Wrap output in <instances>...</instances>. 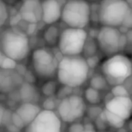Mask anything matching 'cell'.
I'll use <instances>...</instances> for the list:
<instances>
[{"instance_id":"22","label":"cell","mask_w":132,"mask_h":132,"mask_svg":"<svg viewBox=\"0 0 132 132\" xmlns=\"http://www.w3.org/2000/svg\"><path fill=\"white\" fill-rule=\"evenodd\" d=\"M111 93L113 97H128L131 96L129 91L124 84H118L112 87Z\"/></svg>"},{"instance_id":"4","label":"cell","mask_w":132,"mask_h":132,"mask_svg":"<svg viewBox=\"0 0 132 132\" xmlns=\"http://www.w3.org/2000/svg\"><path fill=\"white\" fill-rule=\"evenodd\" d=\"M91 19V6L87 0H67L62 8L61 19L67 27L85 29Z\"/></svg>"},{"instance_id":"21","label":"cell","mask_w":132,"mask_h":132,"mask_svg":"<svg viewBox=\"0 0 132 132\" xmlns=\"http://www.w3.org/2000/svg\"><path fill=\"white\" fill-rule=\"evenodd\" d=\"M57 91L56 83L52 80H46L41 87V93L46 97L55 96Z\"/></svg>"},{"instance_id":"33","label":"cell","mask_w":132,"mask_h":132,"mask_svg":"<svg viewBox=\"0 0 132 132\" xmlns=\"http://www.w3.org/2000/svg\"><path fill=\"white\" fill-rule=\"evenodd\" d=\"M90 1H97V0H90Z\"/></svg>"},{"instance_id":"15","label":"cell","mask_w":132,"mask_h":132,"mask_svg":"<svg viewBox=\"0 0 132 132\" xmlns=\"http://www.w3.org/2000/svg\"><path fill=\"white\" fill-rule=\"evenodd\" d=\"M41 108L35 103H22L17 109L15 113L19 116L26 127H27L41 111Z\"/></svg>"},{"instance_id":"35","label":"cell","mask_w":132,"mask_h":132,"mask_svg":"<svg viewBox=\"0 0 132 132\" xmlns=\"http://www.w3.org/2000/svg\"><path fill=\"white\" fill-rule=\"evenodd\" d=\"M83 132H84V131H83Z\"/></svg>"},{"instance_id":"20","label":"cell","mask_w":132,"mask_h":132,"mask_svg":"<svg viewBox=\"0 0 132 132\" xmlns=\"http://www.w3.org/2000/svg\"><path fill=\"white\" fill-rule=\"evenodd\" d=\"M108 83L106 80V78L103 76V74H96L94 77H91L90 80V87L101 91L104 90L108 87Z\"/></svg>"},{"instance_id":"23","label":"cell","mask_w":132,"mask_h":132,"mask_svg":"<svg viewBox=\"0 0 132 132\" xmlns=\"http://www.w3.org/2000/svg\"><path fill=\"white\" fill-rule=\"evenodd\" d=\"M9 19V9L4 0H0V28L3 27Z\"/></svg>"},{"instance_id":"34","label":"cell","mask_w":132,"mask_h":132,"mask_svg":"<svg viewBox=\"0 0 132 132\" xmlns=\"http://www.w3.org/2000/svg\"><path fill=\"white\" fill-rule=\"evenodd\" d=\"M131 61H132V58H131Z\"/></svg>"},{"instance_id":"29","label":"cell","mask_w":132,"mask_h":132,"mask_svg":"<svg viewBox=\"0 0 132 132\" xmlns=\"http://www.w3.org/2000/svg\"><path fill=\"white\" fill-rule=\"evenodd\" d=\"M6 108L5 107L0 103V126L2 125H3V121H4V118L6 113Z\"/></svg>"},{"instance_id":"11","label":"cell","mask_w":132,"mask_h":132,"mask_svg":"<svg viewBox=\"0 0 132 132\" xmlns=\"http://www.w3.org/2000/svg\"><path fill=\"white\" fill-rule=\"evenodd\" d=\"M104 109L126 121L132 117L131 97V96L113 97L106 102Z\"/></svg>"},{"instance_id":"10","label":"cell","mask_w":132,"mask_h":132,"mask_svg":"<svg viewBox=\"0 0 132 132\" xmlns=\"http://www.w3.org/2000/svg\"><path fill=\"white\" fill-rule=\"evenodd\" d=\"M27 127L28 132H61L62 121L54 111L43 109Z\"/></svg>"},{"instance_id":"7","label":"cell","mask_w":132,"mask_h":132,"mask_svg":"<svg viewBox=\"0 0 132 132\" xmlns=\"http://www.w3.org/2000/svg\"><path fill=\"white\" fill-rule=\"evenodd\" d=\"M129 9L125 0H101L97 20L101 26L120 27Z\"/></svg>"},{"instance_id":"5","label":"cell","mask_w":132,"mask_h":132,"mask_svg":"<svg viewBox=\"0 0 132 132\" xmlns=\"http://www.w3.org/2000/svg\"><path fill=\"white\" fill-rule=\"evenodd\" d=\"M59 60L49 49L39 47L32 51L31 67L35 76L41 80H52L56 76Z\"/></svg>"},{"instance_id":"2","label":"cell","mask_w":132,"mask_h":132,"mask_svg":"<svg viewBox=\"0 0 132 132\" xmlns=\"http://www.w3.org/2000/svg\"><path fill=\"white\" fill-rule=\"evenodd\" d=\"M0 51L17 63L26 60L31 53L29 36L15 28H7L0 33Z\"/></svg>"},{"instance_id":"9","label":"cell","mask_w":132,"mask_h":132,"mask_svg":"<svg viewBox=\"0 0 132 132\" xmlns=\"http://www.w3.org/2000/svg\"><path fill=\"white\" fill-rule=\"evenodd\" d=\"M56 110V114L62 121L73 123L84 115L87 111L86 102L83 97L70 94L60 101Z\"/></svg>"},{"instance_id":"12","label":"cell","mask_w":132,"mask_h":132,"mask_svg":"<svg viewBox=\"0 0 132 132\" xmlns=\"http://www.w3.org/2000/svg\"><path fill=\"white\" fill-rule=\"evenodd\" d=\"M19 15L29 24H36L42 21V1L23 0L20 5Z\"/></svg>"},{"instance_id":"28","label":"cell","mask_w":132,"mask_h":132,"mask_svg":"<svg viewBox=\"0 0 132 132\" xmlns=\"http://www.w3.org/2000/svg\"><path fill=\"white\" fill-rule=\"evenodd\" d=\"M69 132H83L84 131V125L80 123H73L68 129Z\"/></svg>"},{"instance_id":"14","label":"cell","mask_w":132,"mask_h":132,"mask_svg":"<svg viewBox=\"0 0 132 132\" xmlns=\"http://www.w3.org/2000/svg\"><path fill=\"white\" fill-rule=\"evenodd\" d=\"M62 8L59 0L42 1V21L46 25H54L61 19Z\"/></svg>"},{"instance_id":"3","label":"cell","mask_w":132,"mask_h":132,"mask_svg":"<svg viewBox=\"0 0 132 132\" xmlns=\"http://www.w3.org/2000/svg\"><path fill=\"white\" fill-rule=\"evenodd\" d=\"M101 70L108 84H123L132 76L131 59L125 54L118 53L103 61Z\"/></svg>"},{"instance_id":"6","label":"cell","mask_w":132,"mask_h":132,"mask_svg":"<svg viewBox=\"0 0 132 132\" xmlns=\"http://www.w3.org/2000/svg\"><path fill=\"white\" fill-rule=\"evenodd\" d=\"M88 33L85 29L67 27L60 32L57 47L62 56H80L83 53Z\"/></svg>"},{"instance_id":"17","label":"cell","mask_w":132,"mask_h":132,"mask_svg":"<svg viewBox=\"0 0 132 132\" xmlns=\"http://www.w3.org/2000/svg\"><path fill=\"white\" fill-rule=\"evenodd\" d=\"M60 32L59 28L54 25H50L43 32V39L45 43L49 46L57 45Z\"/></svg>"},{"instance_id":"30","label":"cell","mask_w":132,"mask_h":132,"mask_svg":"<svg viewBox=\"0 0 132 132\" xmlns=\"http://www.w3.org/2000/svg\"><path fill=\"white\" fill-rule=\"evenodd\" d=\"M5 58V56L0 51V67H1V65H2V63Z\"/></svg>"},{"instance_id":"36","label":"cell","mask_w":132,"mask_h":132,"mask_svg":"<svg viewBox=\"0 0 132 132\" xmlns=\"http://www.w3.org/2000/svg\"><path fill=\"white\" fill-rule=\"evenodd\" d=\"M26 132H28V131H26Z\"/></svg>"},{"instance_id":"18","label":"cell","mask_w":132,"mask_h":132,"mask_svg":"<svg viewBox=\"0 0 132 132\" xmlns=\"http://www.w3.org/2000/svg\"><path fill=\"white\" fill-rule=\"evenodd\" d=\"M103 114L104 116V120L107 121V123L114 128L120 129L125 125L126 121L125 120L117 116L116 114L107 111L106 109L103 111Z\"/></svg>"},{"instance_id":"24","label":"cell","mask_w":132,"mask_h":132,"mask_svg":"<svg viewBox=\"0 0 132 132\" xmlns=\"http://www.w3.org/2000/svg\"><path fill=\"white\" fill-rule=\"evenodd\" d=\"M121 27H123L127 31L132 29V9L131 8H129Z\"/></svg>"},{"instance_id":"27","label":"cell","mask_w":132,"mask_h":132,"mask_svg":"<svg viewBox=\"0 0 132 132\" xmlns=\"http://www.w3.org/2000/svg\"><path fill=\"white\" fill-rule=\"evenodd\" d=\"M11 121H12V124L15 128H17L19 130L26 128L25 124L23 123V121H22V119L19 118V116L15 112H14L13 114H11Z\"/></svg>"},{"instance_id":"16","label":"cell","mask_w":132,"mask_h":132,"mask_svg":"<svg viewBox=\"0 0 132 132\" xmlns=\"http://www.w3.org/2000/svg\"><path fill=\"white\" fill-rule=\"evenodd\" d=\"M19 95L22 103H35L39 101V94L36 87L30 82L23 81L19 87Z\"/></svg>"},{"instance_id":"26","label":"cell","mask_w":132,"mask_h":132,"mask_svg":"<svg viewBox=\"0 0 132 132\" xmlns=\"http://www.w3.org/2000/svg\"><path fill=\"white\" fill-rule=\"evenodd\" d=\"M16 67H17V62L16 61L13 60L11 58L5 56V58L4 59L0 67L5 69V70H15Z\"/></svg>"},{"instance_id":"1","label":"cell","mask_w":132,"mask_h":132,"mask_svg":"<svg viewBox=\"0 0 132 132\" xmlns=\"http://www.w3.org/2000/svg\"><path fill=\"white\" fill-rule=\"evenodd\" d=\"M89 73L90 67L84 56H62L59 60L56 77L62 86L77 88L84 84Z\"/></svg>"},{"instance_id":"31","label":"cell","mask_w":132,"mask_h":132,"mask_svg":"<svg viewBox=\"0 0 132 132\" xmlns=\"http://www.w3.org/2000/svg\"><path fill=\"white\" fill-rule=\"evenodd\" d=\"M125 1H126L127 4L128 5L129 8L132 9V0H125Z\"/></svg>"},{"instance_id":"13","label":"cell","mask_w":132,"mask_h":132,"mask_svg":"<svg viewBox=\"0 0 132 132\" xmlns=\"http://www.w3.org/2000/svg\"><path fill=\"white\" fill-rule=\"evenodd\" d=\"M22 83V76L18 71L0 67V93H11L19 89Z\"/></svg>"},{"instance_id":"8","label":"cell","mask_w":132,"mask_h":132,"mask_svg":"<svg viewBox=\"0 0 132 132\" xmlns=\"http://www.w3.org/2000/svg\"><path fill=\"white\" fill-rule=\"evenodd\" d=\"M98 49L107 56L120 53L127 46L125 33L117 27L101 26L96 36Z\"/></svg>"},{"instance_id":"25","label":"cell","mask_w":132,"mask_h":132,"mask_svg":"<svg viewBox=\"0 0 132 132\" xmlns=\"http://www.w3.org/2000/svg\"><path fill=\"white\" fill-rule=\"evenodd\" d=\"M57 105H56V101L54 100V96H53V97H48L46 98V100L44 101L43 104V108L44 110L53 111L56 108H57Z\"/></svg>"},{"instance_id":"19","label":"cell","mask_w":132,"mask_h":132,"mask_svg":"<svg viewBox=\"0 0 132 132\" xmlns=\"http://www.w3.org/2000/svg\"><path fill=\"white\" fill-rule=\"evenodd\" d=\"M84 99L85 102H87L91 105H97L101 101L100 91L91 87H88L84 90Z\"/></svg>"},{"instance_id":"32","label":"cell","mask_w":132,"mask_h":132,"mask_svg":"<svg viewBox=\"0 0 132 132\" xmlns=\"http://www.w3.org/2000/svg\"><path fill=\"white\" fill-rule=\"evenodd\" d=\"M129 128L132 131V121L130 122V124H129Z\"/></svg>"}]
</instances>
